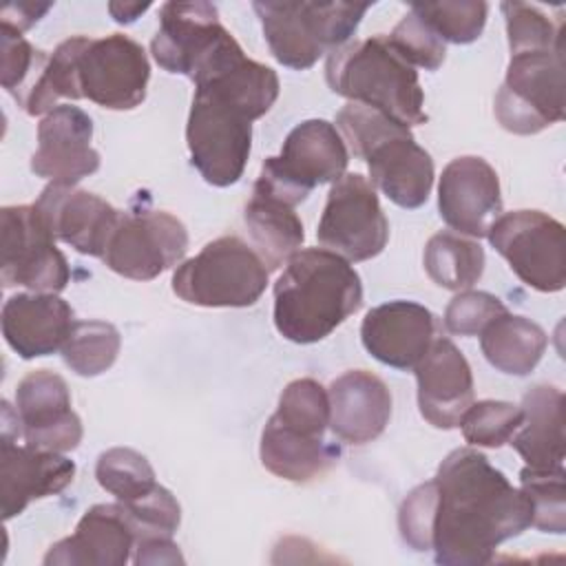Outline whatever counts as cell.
Listing matches in <instances>:
<instances>
[{
	"label": "cell",
	"mask_w": 566,
	"mask_h": 566,
	"mask_svg": "<svg viewBox=\"0 0 566 566\" xmlns=\"http://www.w3.org/2000/svg\"><path fill=\"white\" fill-rule=\"evenodd\" d=\"M137 544L135 526L124 506L95 504L77 522L73 535L55 542L44 566H124Z\"/></svg>",
	"instance_id": "7402d4cb"
},
{
	"label": "cell",
	"mask_w": 566,
	"mask_h": 566,
	"mask_svg": "<svg viewBox=\"0 0 566 566\" xmlns=\"http://www.w3.org/2000/svg\"><path fill=\"white\" fill-rule=\"evenodd\" d=\"M73 325L71 305L53 292L13 294L2 305V336L24 360L62 349Z\"/></svg>",
	"instance_id": "cb8c5ba5"
},
{
	"label": "cell",
	"mask_w": 566,
	"mask_h": 566,
	"mask_svg": "<svg viewBox=\"0 0 566 566\" xmlns=\"http://www.w3.org/2000/svg\"><path fill=\"white\" fill-rule=\"evenodd\" d=\"M93 119L77 106L57 104L38 124V150L31 170L53 184L75 186L99 168V153L91 146Z\"/></svg>",
	"instance_id": "2e32d148"
},
{
	"label": "cell",
	"mask_w": 566,
	"mask_h": 566,
	"mask_svg": "<svg viewBox=\"0 0 566 566\" xmlns=\"http://www.w3.org/2000/svg\"><path fill=\"white\" fill-rule=\"evenodd\" d=\"M0 82L18 106L33 117L53 111L46 95V69L51 55L33 49L22 33L9 24H0Z\"/></svg>",
	"instance_id": "83f0119b"
},
{
	"label": "cell",
	"mask_w": 566,
	"mask_h": 566,
	"mask_svg": "<svg viewBox=\"0 0 566 566\" xmlns=\"http://www.w3.org/2000/svg\"><path fill=\"white\" fill-rule=\"evenodd\" d=\"M520 491L531 506V526L542 533L562 535L566 531V471H539L524 467L520 471Z\"/></svg>",
	"instance_id": "836d02e7"
},
{
	"label": "cell",
	"mask_w": 566,
	"mask_h": 566,
	"mask_svg": "<svg viewBox=\"0 0 566 566\" xmlns=\"http://www.w3.org/2000/svg\"><path fill=\"white\" fill-rule=\"evenodd\" d=\"M546 332L526 316L500 314L480 334V347L491 367L511 376H526L542 360Z\"/></svg>",
	"instance_id": "f546056e"
},
{
	"label": "cell",
	"mask_w": 566,
	"mask_h": 566,
	"mask_svg": "<svg viewBox=\"0 0 566 566\" xmlns=\"http://www.w3.org/2000/svg\"><path fill=\"white\" fill-rule=\"evenodd\" d=\"M431 484V551L442 566L489 564L502 542L531 526L526 495L471 447L451 451Z\"/></svg>",
	"instance_id": "6da1fadb"
},
{
	"label": "cell",
	"mask_w": 566,
	"mask_h": 566,
	"mask_svg": "<svg viewBox=\"0 0 566 566\" xmlns=\"http://www.w3.org/2000/svg\"><path fill=\"white\" fill-rule=\"evenodd\" d=\"M524 420L522 407L504 400H480L473 402L462 420V436L473 447L497 449L511 440Z\"/></svg>",
	"instance_id": "74e56055"
},
{
	"label": "cell",
	"mask_w": 566,
	"mask_h": 566,
	"mask_svg": "<svg viewBox=\"0 0 566 566\" xmlns=\"http://www.w3.org/2000/svg\"><path fill=\"white\" fill-rule=\"evenodd\" d=\"M122 336L115 325L106 321H75L64 347L62 358L77 376H99L119 354Z\"/></svg>",
	"instance_id": "1f68e13d"
},
{
	"label": "cell",
	"mask_w": 566,
	"mask_h": 566,
	"mask_svg": "<svg viewBox=\"0 0 566 566\" xmlns=\"http://www.w3.org/2000/svg\"><path fill=\"white\" fill-rule=\"evenodd\" d=\"M504 312L506 307L497 296L464 290L449 301L444 310V327L458 336H480L482 329Z\"/></svg>",
	"instance_id": "60d3db41"
},
{
	"label": "cell",
	"mask_w": 566,
	"mask_h": 566,
	"mask_svg": "<svg viewBox=\"0 0 566 566\" xmlns=\"http://www.w3.org/2000/svg\"><path fill=\"white\" fill-rule=\"evenodd\" d=\"M95 478L104 491L117 497V502L139 500L157 486L155 469L146 455L128 447H113L99 453Z\"/></svg>",
	"instance_id": "d6a6232c"
},
{
	"label": "cell",
	"mask_w": 566,
	"mask_h": 566,
	"mask_svg": "<svg viewBox=\"0 0 566 566\" xmlns=\"http://www.w3.org/2000/svg\"><path fill=\"white\" fill-rule=\"evenodd\" d=\"M259 455L261 464L276 478L310 482L336 462L338 449L327 444L323 436L303 433L272 416L263 427Z\"/></svg>",
	"instance_id": "4316f807"
},
{
	"label": "cell",
	"mask_w": 566,
	"mask_h": 566,
	"mask_svg": "<svg viewBox=\"0 0 566 566\" xmlns=\"http://www.w3.org/2000/svg\"><path fill=\"white\" fill-rule=\"evenodd\" d=\"M489 241L517 279L537 292H559L566 283V230L542 210L500 214Z\"/></svg>",
	"instance_id": "30bf717a"
},
{
	"label": "cell",
	"mask_w": 566,
	"mask_h": 566,
	"mask_svg": "<svg viewBox=\"0 0 566 566\" xmlns=\"http://www.w3.org/2000/svg\"><path fill=\"white\" fill-rule=\"evenodd\" d=\"M564 46L515 53L495 93V117L509 133L535 135L564 119Z\"/></svg>",
	"instance_id": "9c48e42d"
},
{
	"label": "cell",
	"mask_w": 566,
	"mask_h": 566,
	"mask_svg": "<svg viewBox=\"0 0 566 566\" xmlns=\"http://www.w3.org/2000/svg\"><path fill=\"white\" fill-rule=\"evenodd\" d=\"M272 416L303 433L323 436L329 424L327 389L314 378H296L281 391Z\"/></svg>",
	"instance_id": "d590c367"
},
{
	"label": "cell",
	"mask_w": 566,
	"mask_h": 566,
	"mask_svg": "<svg viewBox=\"0 0 566 566\" xmlns=\"http://www.w3.org/2000/svg\"><path fill=\"white\" fill-rule=\"evenodd\" d=\"M73 460L31 444L20 447L9 436H2L0 500L4 522L20 515L33 500L64 491L73 482Z\"/></svg>",
	"instance_id": "603a6c76"
},
{
	"label": "cell",
	"mask_w": 566,
	"mask_h": 566,
	"mask_svg": "<svg viewBox=\"0 0 566 566\" xmlns=\"http://www.w3.org/2000/svg\"><path fill=\"white\" fill-rule=\"evenodd\" d=\"M360 305L358 272L325 248L292 254L274 283V325L283 338L298 345L323 340Z\"/></svg>",
	"instance_id": "7a4b0ae2"
},
{
	"label": "cell",
	"mask_w": 566,
	"mask_h": 566,
	"mask_svg": "<svg viewBox=\"0 0 566 566\" xmlns=\"http://www.w3.org/2000/svg\"><path fill=\"white\" fill-rule=\"evenodd\" d=\"M135 564H181L184 557L172 537H146L135 544Z\"/></svg>",
	"instance_id": "b9f144b4"
},
{
	"label": "cell",
	"mask_w": 566,
	"mask_h": 566,
	"mask_svg": "<svg viewBox=\"0 0 566 566\" xmlns=\"http://www.w3.org/2000/svg\"><path fill=\"white\" fill-rule=\"evenodd\" d=\"M329 429L347 444H365L378 438L391 418L387 385L367 369H352L332 380Z\"/></svg>",
	"instance_id": "d4e9b609"
},
{
	"label": "cell",
	"mask_w": 566,
	"mask_h": 566,
	"mask_svg": "<svg viewBox=\"0 0 566 566\" xmlns=\"http://www.w3.org/2000/svg\"><path fill=\"white\" fill-rule=\"evenodd\" d=\"M119 504L135 526L137 542L146 537H172L181 522L179 502L166 486L159 484L148 495Z\"/></svg>",
	"instance_id": "ab89813d"
},
{
	"label": "cell",
	"mask_w": 566,
	"mask_h": 566,
	"mask_svg": "<svg viewBox=\"0 0 566 566\" xmlns=\"http://www.w3.org/2000/svg\"><path fill=\"white\" fill-rule=\"evenodd\" d=\"M413 371L422 418L436 429L460 427L464 411L473 405V374L453 340L436 336Z\"/></svg>",
	"instance_id": "d6986e66"
},
{
	"label": "cell",
	"mask_w": 566,
	"mask_h": 566,
	"mask_svg": "<svg viewBox=\"0 0 566 566\" xmlns=\"http://www.w3.org/2000/svg\"><path fill=\"white\" fill-rule=\"evenodd\" d=\"M424 270L429 279L453 292L469 290L484 272V250L478 241L458 232H438L424 245Z\"/></svg>",
	"instance_id": "4dcf8cb0"
},
{
	"label": "cell",
	"mask_w": 566,
	"mask_h": 566,
	"mask_svg": "<svg viewBox=\"0 0 566 566\" xmlns=\"http://www.w3.org/2000/svg\"><path fill=\"white\" fill-rule=\"evenodd\" d=\"M349 155L334 124L327 119H307L296 124L281 148V155L268 157L254 181V190L298 206L323 184H334L345 175Z\"/></svg>",
	"instance_id": "ba28073f"
},
{
	"label": "cell",
	"mask_w": 566,
	"mask_h": 566,
	"mask_svg": "<svg viewBox=\"0 0 566 566\" xmlns=\"http://www.w3.org/2000/svg\"><path fill=\"white\" fill-rule=\"evenodd\" d=\"M186 226L164 210L119 212L102 261L119 276L150 281L184 261Z\"/></svg>",
	"instance_id": "4fadbf2b"
},
{
	"label": "cell",
	"mask_w": 566,
	"mask_h": 566,
	"mask_svg": "<svg viewBox=\"0 0 566 566\" xmlns=\"http://www.w3.org/2000/svg\"><path fill=\"white\" fill-rule=\"evenodd\" d=\"M325 80L336 95L378 108L407 128L427 122L418 73L382 33L334 49L325 62Z\"/></svg>",
	"instance_id": "277c9868"
},
{
	"label": "cell",
	"mask_w": 566,
	"mask_h": 566,
	"mask_svg": "<svg viewBox=\"0 0 566 566\" xmlns=\"http://www.w3.org/2000/svg\"><path fill=\"white\" fill-rule=\"evenodd\" d=\"M270 270L243 239L219 237L172 274V292L199 307H248L265 292Z\"/></svg>",
	"instance_id": "52a82bcc"
},
{
	"label": "cell",
	"mask_w": 566,
	"mask_h": 566,
	"mask_svg": "<svg viewBox=\"0 0 566 566\" xmlns=\"http://www.w3.org/2000/svg\"><path fill=\"white\" fill-rule=\"evenodd\" d=\"M411 11L418 13L444 44H471L484 31L489 4L478 0L416 2Z\"/></svg>",
	"instance_id": "e575fe53"
},
{
	"label": "cell",
	"mask_w": 566,
	"mask_h": 566,
	"mask_svg": "<svg viewBox=\"0 0 566 566\" xmlns=\"http://www.w3.org/2000/svg\"><path fill=\"white\" fill-rule=\"evenodd\" d=\"M15 411L27 444L66 453L82 442V420L71 409L66 380L49 369L29 371L15 387Z\"/></svg>",
	"instance_id": "5bb4252c"
},
{
	"label": "cell",
	"mask_w": 566,
	"mask_h": 566,
	"mask_svg": "<svg viewBox=\"0 0 566 566\" xmlns=\"http://www.w3.org/2000/svg\"><path fill=\"white\" fill-rule=\"evenodd\" d=\"M524 420L509 444L526 467L551 471L564 467V394L553 385H535L522 398Z\"/></svg>",
	"instance_id": "484cf974"
},
{
	"label": "cell",
	"mask_w": 566,
	"mask_h": 566,
	"mask_svg": "<svg viewBox=\"0 0 566 566\" xmlns=\"http://www.w3.org/2000/svg\"><path fill=\"white\" fill-rule=\"evenodd\" d=\"M148 9H150V2H111L108 4V13L119 24L135 22Z\"/></svg>",
	"instance_id": "ee69618b"
},
{
	"label": "cell",
	"mask_w": 566,
	"mask_h": 566,
	"mask_svg": "<svg viewBox=\"0 0 566 566\" xmlns=\"http://www.w3.org/2000/svg\"><path fill=\"white\" fill-rule=\"evenodd\" d=\"M226 33L214 4L203 0L166 2L159 9V29L150 42V53L164 71L192 77L199 62Z\"/></svg>",
	"instance_id": "ffe728a7"
},
{
	"label": "cell",
	"mask_w": 566,
	"mask_h": 566,
	"mask_svg": "<svg viewBox=\"0 0 566 566\" xmlns=\"http://www.w3.org/2000/svg\"><path fill=\"white\" fill-rule=\"evenodd\" d=\"M360 159L367 161L371 184L396 206L413 210L429 199L433 186V159L416 144L407 126L394 124L363 153Z\"/></svg>",
	"instance_id": "ac0fdd59"
},
{
	"label": "cell",
	"mask_w": 566,
	"mask_h": 566,
	"mask_svg": "<svg viewBox=\"0 0 566 566\" xmlns=\"http://www.w3.org/2000/svg\"><path fill=\"white\" fill-rule=\"evenodd\" d=\"M148 80L146 51L124 33L69 38L55 46L46 69V91L53 104L57 97L91 99L108 111L139 106Z\"/></svg>",
	"instance_id": "3957f363"
},
{
	"label": "cell",
	"mask_w": 566,
	"mask_h": 566,
	"mask_svg": "<svg viewBox=\"0 0 566 566\" xmlns=\"http://www.w3.org/2000/svg\"><path fill=\"white\" fill-rule=\"evenodd\" d=\"M316 239L347 261H367L385 250L389 223L374 186L363 175L345 172L332 184Z\"/></svg>",
	"instance_id": "7c38bea8"
},
{
	"label": "cell",
	"mask_w": 566,
	"mask_h": 566,
	"mask_svg": "<svg viewBox=\"0 0 566 566\" xmlns=\"http://www.w3.org/2000/svg\"><path fill=\"white\" fill-rule=\"evenodd\" d=\"M387 40L402 60H407L411 66H420L424 71L440 69V64L444 62V55H447V44L411 9L394 27V31L387 35Z\"/></svg>",
	"instance_id": "f35d334b"
},
{
	"label": "cell",
	"mask_w": 566,
	"mask_h": 566,
	"mask_svg": "<svg viewBox=\"0 0 566 566\" xmlns=\"http://www.w3.org/2000/svg\"><path fill=\"white\" fill-rule=\"evenodd\" d=\"M250 239L268 270H279L301 250L303 223L292 206L252 188L243 212Z\"/></svg>",
	"instance_id": "f1b7e54d"
},
{
	"label": "cell",
	"mask_w": 566,
	"mask_h": 566,
	"mask_svg": "<svg viewBox=\"0 0 566 566\" xmlns=\"http://www.w3.org/2000/svg\"><path fill=\"white\" fill-rule=\"evenodd\" d=\"M35 208L51 234L80 254L104 256L106 243L119 219V210L102 197L71 184H49Z\"/></svg>",
	"instance_id": "e0dca14e"
},
{
	"label": "cell",
	"mask_w": 566,
	"mask_h": 566,
	"mask_svg": "<svg viewBox=\"0 0 566 566\" xmlns=\"http://www.w3.org/2000/svg\"><path fill=\"white\" fill-rule=\"evenodd\" d=\"M51 9V2H13V4H7L2 9V22L0 24H9L13 27L15 31H27L33 22L40 20L42 13H46Z\"/></svg>",
	"instance_id": "7bdbcfd3"
},
{
	"label": "cell",
	"mask_w": 566,
	"mask_h": 566,
	"mask_svg": "<svg viewBox=\"0 0 566 566\" xmlns=\"http://www.w3.org/2000/svg\"><path fill=\"white\" fill-rule=\"evenodd\" d=\"M0 279L4 287L24 285L33 292H62L71 279L66 256L33 206L0 210Z\"/></svg>",
	"instance_id": "8fae6325"
},
{
	"label": "cell",
	"mask_w": 566,
	"mask_h": 566,
	"mask_svg": "<svg viewBox=\"0 0 566 566\" xmlns=\"http://www.w3.org/2000/svg\"><path fill=\"white\" fill-rule=\"evenodd\" d=\"M506 22L511 55L564 46V20L553 22L539 7L526 2L500 4Z\"/></svg>",
	"instance_id": "8d00e7d4"
},
{
	"label": "cell",
	"mask_w": 566,
	"mask_h": 566,
	"mask_svg": "<svg viewBox=\"0 0 566 566\" xmlns=\"http://www.w3.org/2000/svg\"><path fill=\"white\" fill-rule=\"evenodd\" d=\"M438 327V318L424 305L413 301H389L365 314L360 340L382 365L413 369L433 343Z\"/></svg>",
	"instance_id": "44dd1931"
},
{
	"label": "cell",
	"mask_w": 566,
	"mask_h": 566,
	"mask_svg": "<svg viewBox=\"0 0 566 566\" xmlns=\"http://www.w3.org/2000/svg\"><path fill=\"white\" fill-rule=\"evenodd\" d=\"M438 210L458 234L486 237L502 214L500 179L493 166L473 155L451 159L440 175Z\"/></svg>",
	"instance_id": "9a60e30c"
},
{
	"label": "cell",
	"mask_w": 566,
	"mask_h": 566,
	"mask_svg": "<svg viewBox=\"0 0 566 566\" xmlns=\"http://www.w3.org/2000/svg\"><path fill=\"white\" fill-rule=\"evenodd\" d=\"M256 117L228 93L214 86H195L186 126L190 161L199 175L219 188L241 179Z\"/></svg>",
	"instance_id": "8992f818"
},
{
	"label": "cell",
	"mask_w": 566,
	"mask_h": 566,
	"mask_svg": "<svg viewBox=\"0 0 566 566\" xmlns=\"http://www.w3.org/2000/svg\"><path fill=\"white\" fill-rule=\"evenodd\" d=\"M252 9L276 62L305 71L347 44L369 2H254Z\"/></svg>",
	"instance_id": "5b68a950"
}]
</instances>
